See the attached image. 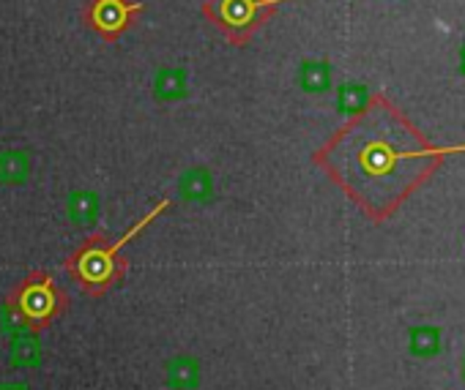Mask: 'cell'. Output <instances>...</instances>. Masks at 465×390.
<instances>
[{
  "instance_id": "6da1fadb",
  "label": "cell",
  "mask_w": 465,
  "mask_h": 390,
  "mask_svg": "<svg viewBox=\"0 0 465 390\" xmlns=\"http://www.w3.org/2000/svg\"><path fill=\"white\" fill-rule=\"evenodd\" d=\"M167 205L170 203L157 205L145 218H140L127 235L112 241V243H110V238L105 233H97V235H90L88 241H82L64 263L69 276L88 292L90 298H102L105 292L110 287H115L123 279V273H127V263L118 256V251L127 246L135 235H140V230H145V226L157 218Z\"/></svg>"
},
{
  "instance_id": "7a4b0ae2",
  "label": "cell",
  "mask_w": 465,
  "mask_h": 390,
  "mask_svg": "<svg viewBox=\"0 0 465 390\" xmlns=\"http://www.w3.org/2000/svg\"><path fill=\"white\" fill-rule=\"evenodd\" d=\"M9 309L30 331H47L50 325L66 314L69 295L64 287H58L50 271H30L9 289Z\"/></svg>"
},
{
  "instance_id": "3957f363",
  "label": "cell",
  "mask_w": 465,
  "mask_h": 390,
  "mask_svg": "<svg viewBox=\"0 0 465 390\" xmlns=\"http://www.w3.org/2000/svg\"><path fill=\"white\" fill-rule=\"evenodd\" d=\"M137 11L140 6L129 4V0H90L85 6L82 19L90 30H97L99 36L112 42L132 25Z\"/></svg>"
},
{
  "instance_id": "277c9868",
  "label": "cell",
  "mask_w": 465,
  "mask_h": 390,
  "mask_svg": "<svg viewBox=\"0 0 465 390\" xmlns=\"http://www.w3.org/2000/svg\"><path fill=\"white\" fill-rule=\"evenodd\" d=\"M30 175V156L25 150H0V186H19Z\"/></svg>"
},
{
  "instance_id": "5b68a950",
  "label": "cell",
  "mask_w": 465,
  "mask_h": 390,
  "mask_svg": "<svg viewBox=\"0 0 465 390\" xmlns=\"http://www.w3.org/2000/svg\"><path fill=\"white\" fill-rule=\"evenodd\" d=\"M408 347H411V355H416V357L438 355V349H441V331L436 328V325H419V328H411Z\"/></svg>"
},
{
  "instance_id": "8992f818",
  "label": "cell",
  "mask_w": 465,
  "mask_h": 390,
  "mask_svg": "<svg viewBox=\"0 0 465 390\" xmlns=\"http://www.w3.org/2000/svg\"><path fill=\"white\" fill-rule=\"evenodd\" d=\"M69 216L77 226H88L99 216V200L90 191H77L69 197Z\"/></svg>"
},
{
  "instance_id": "52a82bcc",
  "label": "cell",
  "mask_w": 465,
  "mask_h": 390,
  "mask_svg": "<svg viewBox=\"0 0 465 390\" xmlns=\"http://www.w3.org/2000/svg\"><path fill=\"white\" fill-rule=\"evenodd\" d=\"M186 88V77L181 69H162L157 74V82H153V93L159 96V99L170 102V99H178Z\"/></svg>"
},
{
  "instance_id": "ba28073f",
  "label": "cell",
  "mask_w": 465,
  "mask_h": 390,
  "mask_svg": "<svg viewBox=\"0 0 465 390\" xmlns=\"http://www.w3.org/2000/svg\"><path fill=\"white\" fill-rule=\"evenodd\" d=\"M331 82V69L326 63H304L301 66V85L304 90H313V93H321L326 90Z\"/></svg>"
},
{
  "instance_id": "9c48e42d",
  "label": "cell",
  "mask_w": 465,
  "mask_h": 390,
  "mask_svg": "<svg viewBox=\"0 0 465 390\" xmlns=\"http://www.w3.org/2000/svg\"><path fill=\"white\" fill-rule=\"evenodd\" d=\"M200 379V371H198V363L195 361H186V357H181V361L170 369V385L178 387V390H186V387H195Z\"/></svg>"
},
{
  "instance_id": "30bf717a",
  "label": "cell",
  "mask_w": 465,
  "mask_h": 390,
  "mask_svg": "<svg viewBox=\"0 0 465 390\" xmlns=\"http://www.w3.org/2000/svg\"><path fill=\"white\" fill-rule=\"evenodd\" d=\"M339 110L343 112H359L367 104V88L364 85H343L339 88Z\"/></svg>"
},
{
  "instance_id": "8fae6325",
  "label": "cell",
  "mask_w": 465,
  "mask_h": 390,
  "mask_svg": "<svg viewBox=\"0 0 465 390\" xmlns=\"http://www.w3.org/2000/svg\"><path fill=\"white\" fill-rule=\"evenodd\" d=\"M181 191L186 200H200L208 194V172L205 170H192L186 172L183 180H181Z\"/></svg>"
},
{
  "instance_id": "7c38bea8",
  "label": "cell",
  "mask_w": 465,
  "mask_h": 390,
  "mask_svg": "<svg viewBox=\"0 0 465 390\" xmlns=\"http://www.w3.org/2000/svg\"><path fill=\"white\" fill-rule=\"evenodd\" d=\"M460 69L465 72V47H462V52H460Z\"/></svg>"
},
{
  "instance_id": "4fadbf2b",
  "label": "cell",
  "mask_w": 465,
  "mask_h": 390,
  "mask_svg": "<svg viewBox=\"0 0 465 390\" xmlns=\"http://www.w3.org/2000/svg\"><path fill=\"white\" fill-rule=\"evenodd\" d=\"M462 377H465V361H462Z\"/></svg>"
}]
</instances>
